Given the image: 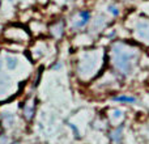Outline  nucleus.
I'll return each instance as SVG.
<instances>
[{"instance_id": "f03ea898", "label": "nucleus", "mask_w": 149, "mask_h": 144, "mask_svg": "<svg viewBox=\"0 0 149 144\" xmlns=\"http://www.w3.org/2000/svg\"><path fill=\"white\" fill-rule=\"evenodd\" d=\"M122 132H123V127H119L111 132V139L114 143H119L122 140Z\"/></svg>"}, {"instance_id": "f257e3e1", "label": "nucleus", "mask_w": 149, "mask_h": 144, "mask_svg": "<svg viewBox=\"0 0 149 144\" xmlns=\"http://www.w3.org/2000/svg\"><path fill=\"white\" fill-rule=\"evenodd\" d=\"M114 101H118V102H124V103H135L136 102V98L132 97V96H118V97H114Z\"/></svg>"}, {"instance_id": "20e7f679", "label": "nucleus", "mask_w": 149, "mask_h": 144, "mask_svg": "<svg viewBox=\"0 0 149 144\" xmlns=\"http://www.w3.org/2000/svg\"><path fill=\"white\" fill-rule=\"evenodd\" d=\"M9 62H10V63H9V66H8V67H9L10 70H13V68L16 67V60H15V59H10Z\"/></svg>"}, {"instance_id": "7ed1b4c3", "label": "nucleus", "mask_w": 149, "mask_h": 144, "mask_svg": "<svg viewBox=\"0 0 149 144\" xmlns=\"http://www.w3.org/2000/svg\"><path fill=\"white\" fill-rule=\"evenodd\" d=\"M109 9H110L111 13H114V16H118V15H119V10L116 9L115 7H109Z\"/></svg>"}]
</instances>
